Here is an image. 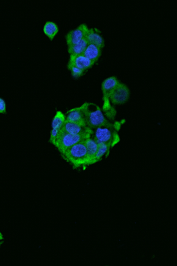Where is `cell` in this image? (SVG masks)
<instances>
[{
    "mask_svg": "<svg viewBox=\"0 0 177 266\" xmlns=\"http://www.w3.org/2000/svg\"><path fill=\"white\" fill-rule=\"evenodd\" d=\"M2 243H3V241H2V240H0V248H1Z\"/></svg>",
    "mask_w": 177,
    "mask_h": 266,
    "instance_id": "obj_21",
    "label": "cell"
},
{
    "mask_svg": "<svg viewBox=\"0 0 177 266\" xmlns=\"http://www.w3.org/2000/svg\"><path fill=\"white\" fill-rule=\"evenodd\" d=\"M46 36L48 37L50 40H53L59 32V27L56 23L52 21L46 22L44 28H43Z\"/></svg>",
    "mask_w": 177,
    "mask_h": 266,
    "instance_id": "obj_15",
    "label": "cell"
},
{
    "mask_svg": "<svg viewBox=\"0 0 177 266\" xmlns=\"http://www.w3.org/2000/svg\"><path fill=\"white\" fill-rule=\"evenodd\" d=\"M84 141L73 145L62 156L73 168L77 169L80 167L89 166L88 152Z\"/></svg>",
    "mask_w": 177,
    "mask_h": 266,
    "instance_id": "obj_2",
    "label": "cell"
},
{
    "mask_svg": "<svg viewBox=\"0 0 177 266\" xmlns=\"http://www.w3.org/2000/svg\"><path fill=\"white\" fill-rule=\"evenodd\" d=\"M4 240L3 235H2L1 231H0V240Z\"/></svg>",
    "mask_w": 177,
    "mask_h": 266,
    "instance_id": "obj_20",
    "label": "cell"
},
{
    "mask_svg": "<svg viewBox=\"0 0 177 266\" xmlns=\"http://www.w3.org/2000/svg\"><path fill=\"white\" fill-rule=\"evenodd\" d=\"M86 39L88 44H92L101 49L105 47L104 39L99 34L95 32L94 29H89Z\"/></svg>",
    "mask_w": 177,
    "mask_h": 266,
    "instance_id": "obj_13",
    "label": "cell"
},
{
    "mask_svg": "<svg viewBox=\"0 0 177 266\" xmlns=\"http://www.w3.org/2000/svg\"><path fill=\"white\" fill-rule=\"evenodd\" d=\"M67 68L68 70L70 71L71 75H72V77L75 79L80 78L81 76H82L84 75V72H85V71L75 67H70Z\"/></svg>",
    "mask_w": 177,
    "mask_h": 266,
    "instance_id": "obj_18",
    "label": "cell"
},
{
    "mask_svg": "<svg viewBox=\"0 0 177 266\" xmlns=\"http://www.w3.org/2000/svg\"><path fill=\"white\" fill-rule=\"evenodd\" d=\"M62 130L64 132L73 134V135H85L92 136L94 133V130L90 128L88 126L83 127L75 123L69 122H65Z\"/></svg>",
    "mask_w": 177,
    "mask_h": 266,
    "instance_id": "obj_7",
    "label": "cell"
},
{
    "mask_svg": "<svg viewBox=\"0 0 177 266\" xmlns=\"http://www.w3.org/2000/svg\"><path fill=\"white\" fill-rule=\"evenodd\" d=\"M65 116L67 122L75 123L83 127L87 126L85 117L81 106L70 109Z\"/></svg>",
    "mask_w": 177,
    "mask_h": 266,
    "instance_id": "obj_9",
    "label": "cell"
},
{
    "mask_svg": "<svg viewBox=\"0 0 177 266\" xmlns=\"http://www.w3.org/2000/svg\"><path fill=\"white\" fill-rule=\"evenodd\" d=\"M88 45V41L86 40L85 37L80 42L76 43L75 45L68 46V52L70 55H80V54H83Z\"/></svg>",
    "mask_w": 177,
    "mask_h": 266,
    "instance_id": "obj_14",
    "label": "cell"
},
{
    "mask_svg": "<svg viewBox=\"0 0 177 266\" xmlns=\"http://www.w3.org/2000/svg\"><path fill=\"white\" fill-rule=\"evenodd\" d=\"M94 63L87 58L83 54L80 55H70L67 68L75 67L86 71L91 68L94 65Z\"/></svg>",
    "mask_w": 177,
    "mask_h": 266,
    "instance_id": "obj_8",
    "label": "cell"
},
{
    "mask_svg": "<svg viewBox=\"0 0 177 266\" xmlns=\"http://www.w3.org/2000/svg\"><path fill=\"white\" fill-rule=\"evenodd\" d=\"M120 128L121 125L119 123L97 127L94 130L92 138L97 141L108 145L112 149L120 142V137L118 132Z\"/></svg>",
    "mask_w": 177,
    "mask_h": 266,
    "instance_id": "obj_3",
    "label": "cell"
},
{
    "mask_svg": "<svg viewBox=\"0 0 177 266\" xmlns=\"http://www.w3.org/2000/svg\"><path fill=\"white\" fill-rule=\"evenodd\" d=\"M84 142L86 145L87 152H88L89 166L97 163L96 155L97 150V142L96 140L91 137V138L84 140Z\"/></svg>",
    "mask_w": 177,
    "mask_h": 266,
    "instance_id": "obj_10",
    "label": "cell"
},
{
    "mask_svg": "<svg viewBox=\"0 0 177 266\" xmlns=\"http://www.w3.org/2000/svg\"><path fill=\"white\" fill-rule=\"evenodd\" d=\"M66 122V116L61 111H57L51 122V128L53 130L61 131Z\"/></svg>",
    "mask_w": 177,
    "mask_h": 266,
    "instance_id": "obj_16",
    "label": "cell"
},
{
    "mask_svg": "<svg viewBox=\"0 0 177 266\" xmlns=\"http://www.w3.org/2000/svg\"><path fill=\"white\" fill-rule=\"evenodd\" d=\"M91 137L85 135H73V134L64 132L61 129L54 146L58 149L62 156L64 154L65 152L73 145Z\"/></svg>",
    "mask_w": 177,
    "mask_h": 266,
    "instance_id": "obj_4",
    "label": "cell"
},
{
    "mask_svg": "<svg viewBox=\"0 0 177 266\" xmlns=\"http://www.w3.org/2000/svg\"><path fill=\"white\" fill-rule=\"evenodd\" d=\"M6 113V104L4 100L0 98V114Z\"/></svg>",
    "mask_w": 177,
    "mask_h": 266,
    "instance_id": "obj_19",
    "label": "cell"
},
{
    "mask_svg": "<svg viewBox=\"0 0 177 266\" xmlns=\"http://www.w3.org/2000/svg\"><path fill=\"white\" fill-rule=\"evenodd\" d=\"M97 150L96 155V160L99 161L102 158L105 156L107 158L110 155L111 148L108 145L103 143V142L97 141Z\"/></svg>",
    "mask_w": 177,
    "mask_h": 266,
    "instance_id": "obj_17",
    "label": "cell"
},
{
    "mask_svg": "<svg viewBox=\"0 0 177 266\" xmlns=\"http://www.w3.org/2000/svg\"><path fill=\"white\" fill-rule=\"evenodd\" d=\"M83 54L95 64L101 56L102 49L92 44H88Z\"/></svg>",
    "mask_w": 177,
    "mask_h": 266,
    "instance_id": "obj_12",
    "label": "cell"
},
{
    "mask_svg": "<svg viewBox=\"0 0 177 266\" xmlns=\"http://www.w3.org/2000/svg\"><path fill=\"white\" fill-rule=\"evenodd\" d=\"M120 82L116 76H111L105 79L102 84L103 100L109 99L111 92L118 86Z\"/></svg>",
    "mask_w": 177,
    "mask_h": 266,
    "instance_id": "obj_11",
    "label": "cell"
},
{
    "mask_svg": "<svg viewBox=\"0 0 177 266\" xmlns=\"http://www.w3.org/2000/svg\"><path fill=\"white\" fill-rule=\"evenodd\" d=\"M130 97V90L124 84L120 82L115 89L111 92L110 95V102L113 105H122L127 103Z\"/></svg>",
    "mask_w": 177,
    "mask_h": 266,
    "instance_id": "obj_5",
    "label": "cell"
},
{
    "mask_svg": "<svg viewBox=\"0 0 177 266\" xmlns=\"http://www.w3.org/2000/svg\"><path fill=\"white\" fill-rule=\"evenodd\" d=\"M89 29L86 24H81L76 29L71 30L66 35L67 46L75 45L84 39L88 34Z\"/></svg>",
    "mask_w": 177,
    "mask_h": 266,
    "instance_id": "obj_6",
    "label": "cell"
},
{
    "mask_svg": "<svg viewBox=\"0 0 177 266\" xmlns=\"http://www.w3.org/2000/svg\"><path fill=\"white\" fill-rule=\"evenodd\" d=\"M81 108L85 117L86 125L92 130L113 124L106 119L102 109L97 104L85 103L81 106Z\"/></svg>",
    "mask_w": 177,
    "mask_h": 266,
    "instance_id": "obj_1",
    "label": "cell"
}]
</instances>
